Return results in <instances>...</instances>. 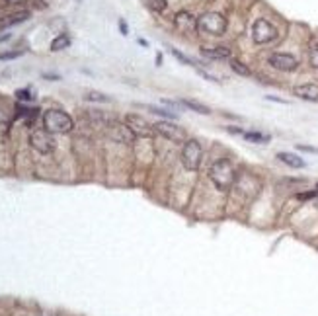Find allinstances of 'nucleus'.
<instances>
[{
	"mask_svg": "<svg viewBox=\"0 0 318 316\" xmlns=\"http://www.w3.org/2000/svg\"><path fill=\"white\" fill-rule=\"evenodd\" d=\"M125 125L131 129L135 137H141V139H149L155 135V125H151L147 119H143L141 115H135V113H129L125 117Z\"/></svg>",
	"mask_w": 318,
	"mask_h": 316,
	"instance_id": "8",
	"label": "nucleus"
},
{
	"mask_svg": "<svg viewBox=\"0 0 318 316\" xmlns=\"http://www.w3.org/2000/svg\"><path fill=\"white\" fill-rule=\"evenodd\" d=\"M297 149H299V151H305V153H315V155H318V149H315V147H307V145H299Z\"/></svg>",
	"mask_w": 318,
	"mask_h": 316,
	"instance_id": "27",
	"label": "nucleus"
},
{
	"mask_svg": "<svg viewBox=\"0 0 318 316\" xmlns=\"http://www.w3.org/2000/svg\"><path fill=\"white\" fill-rule=\"evenodd\" d=\"M309 61H311V67L318 69V43L311 47V55H309Z\"/></svg>",
	"mask_w": 318,
	"mask_h": 316,
	"instance_id": "25",
	"label": "nucleus"
},
{
	"mask_svg": "<svg viewBox=\"0 0 318 316\" xmlns=\"http://www.w3.org/2000/svg\"><path fill=\"white\" fill-rule=\"evenodd\" d=\"M6 39H10V33H6V35H0V41H6Z\"/></svg>",
	"mask_w": 318,
	"mask_h": 316,
	"instance_id": "32",
	"label": "nucleus"
},
{
	"mask_svg": "<svg viewBox=\"0 0 318 316\" xmlns=\"http://www.w3.org/2000/svg\"><path fill=\"white\" fill-rule=\"evenodd\" d=\"M315 195H318V189H315V191H309V193H299L297 197H299V199H309V197H315Z\"/></svg>",
	"mask_w": 318,
	"mask_h": 316,
	"instance_id": "28",
	"label": "nucleus"
},
{
	"mask_svg": "<svg viewBox=\"0 0 318 316\" xmlns=\"http://www.w3.org/2000/svg\"><path fill=\"white\" fill-rule=\"evenodd\" d=\"M295 96L307 102H318V84H301L295 86Z\"/></svg>",
	"mask_w": 318,
	"mask_h": 316,
	"instance_id": "11",
	"label": "nucleus"
},
{
	"mask_svg": "<svg viewBox=\"0 0 318 316\" xmlns=\"http://www.w3.org/2000/svg\"><path fill=\"white\" fill-rule=\"evenodd\" d=\"M84 98L90 100V102H109V98L104 96V94H100V92H86Z\"/></svg>",
	"mask_w": 318,
	"mask_h": 316,
	"instance_id": "23",
	"label": "nucleus"
},
{
	"mask_svg": "<svg viewBox=\"0 0 318 316\" xmlns=\"http://www.w3.org/2000/svg\"><path fill=\"white\" fill-rule=\"evenodd\" d=\"M176 27L182 31V33H193L197 29V20L189 14V12H180L176 16Z\"/></svg>",
	"mask_w": 318,
	"mask_h": 316,
	"instance_id": "12",
	"label": "nucleus"
},
{
	"mask_svg": "<svg viewBox=\"0 0 318 316\" xmlns=\"http://www.w3.org/2000/svg\"><path fill=\"white\" fill-rule=\"evenodd\" d=\"M170 51H172V55H174L178 61H182V63H186V65H193V61H191L189 57H186L184 53H180L178 49H170Z\"/></svg>",
	"mask_w": 318,
	"mask_h": 316,
	"instance_id": "26",
	"label": "nucleus"
},
{
	"mask_svg": "<svg viewBox=\"0 0 318 316\" xmlns=\"http://www.w3.org/2000/svg\"><path fill=\"white\" fill-rule=\"evenodd\" d=\"M231 67H233V71H235L237 75H240V77H250V69L244 67V65H242L240 61H237V59L231 61Z\"/></svg>",
	"mask_w": 318,
	"mask_h": 316,
	"instance_id": "20",
	"label": "nucleus"
},
{
	"mask_svg": "<svg viewBox=\"0 0 318 316\" xmlns=\"http://www.w3.org/2000/svg\"><path fill=\"white\" fill-rule=\"evenodd\" d=\"M155 131L162 135L164 139H168V141H172V143H178V145H182V143H186V131L180 127V125H176V123H172V121H166V119H162L159 121L157 125H155Z\"/></svg>",
	"mask_w": 318,
	"mask_h": 316,
	"instance_id": "5",
	"label": "nucleus"
},
{
	"mask_svg": "<svg viewBox=\"0 0 318 316\" xmlns=\"http://www.w3.org/2000/svg\"><path fill=\"white\" fill-rule=\"evenodd\" d=\"M209 178H211V182L219 191H229L235 184L237 174H235V168H233V164L229 160L219 158V160L213 162L211 168H209Z\"/></svg>",
	"mask_w": 318,
	"mask_h": 316,
	"instance_id": "1",
	"label": "nucleus"
},
{
	"mask_svg": "<svg viewBox=\"0 0 318 316\" xmlns=\"http://www.w3.org/2000/svg\"><path fill=\"white\" fill-rule=\"evenodd\" d=\"M107 133H109V137H111L113 141L125 143V145H129L133 141V137H135L127 125H121V123H117V121H109V123H107Z\"/></svg>",
	"mask_w": 318,
	"mask_h": 316,
	"instance_id": "10",
	"label": "nucleus"
},
{
	"mask_svg": "<svg viewBox=\"0 0 318 316\" xmlns=\"http://www.w3.org/2000/svg\"><path fill=\"white\" fill-rule=\"evenodd\" d=\"M197 73H199V75H201V77H205V79H207V80H211V82H219V80L215 79V77H213V75H209V73H205V71H203V69H197Z\"/></svg>",
	"mask_w": 318,
	"mask_h": 316,
	"instance_id": "29",
	"label": "nucleus"
},
{
	"mask_svg": "<svg viewBox=\"0 0 318 316\" xmlns=\"http://www.w3.org/2000/svg\"><path fill=\"white\" fill-rule=\"evenodd\" d=\"M119 27H121V33H123V35H127V26H125V22H123V20H119Z\"/></svg>",
	"mask_w": 318,
	"mask_h": 316,
	"instance_id": "30",
	"label": "nucleus"
},
{
	"mask_svg": "<svg viewBox=\"0 0 318 316\" xmlns=\"http://www.w3.org/2000/svg\"><path fill=\"white\" fill-rule=\"evenodd\" d=\"M16 98L20 100V102H33V92L29 90V88H20V90H16Z\"/></svg>",
	"mask_w": 318,
	"mask_h": 316,
	"instance_id": "22",
	"label": "nucleus"
},
{
	"mask_svg": "<svg viewBox=\"0 0 318 316\" xmlns=\"http://www.w3.org/2000/svg\"><path fill=\"white\" fill-rule=\"evenodd\" d=\"M27 18H29V12H16V14L8 16V18H4V20L0 22V26H2V27L16 26V24H22V22H26Z\"/></svg>",
	"mask_w": 318,
	"mask_h": 316,
	"instance_id": "16",
	"label": "nucleus"
},
{
	"mask_svg": "<svg viewBox=\"0 0 318 316\" xmlns=\"http://www.w3.org/2000/svg\"><path fill=\"white\" fill-rule=\"evenodd\" d=\"M277 158H279L283 164H287L289 168H305V166H307V162H305L303 158L293 155V153H277Z\"/></svg>",
	"mask_w": 318,
	"mask_h": 316,
	"instance_id": "13",
	"label": "nucleus"
},
{
	"mask_svg": "<svg viewBox=\"0 0 318 316\" xmlns=\"http://www.w3.org/2000/svg\"><path fill=\"white\" fill-rule=\"evenodd\" d=\"M145 4H147V8L153 10V12H162V10H166V6H168L166 0H145Z\"/></svg>",
	"mask_w": 318,
	"mask_h": 316,
	"instance_id": "19",
	"label": "nucleus"
},
{
	"mask_svg": "<svg viewBox=\"0 0 318 316\" xmlns=\"http://www.w3.org/2000/svg\"><path fill=\"white\" fill-rule=\"evenodd\" d=\"M69 45H71L69 33H59L53 41H51V51H63V49H67Z\"/></svg>",
	"mask_w": 318,
	"mask_h": 316,
	"instance_id": "17",
	"label": "nucleus"
},
{
	"mask_svg": "<svg viewBox=\"0 0 318 316\" xmlns=\"http://www.w3.org/2000/svg\"><path fill=\"white\" fill-rule=\"evenodd\" d=\"M8 4H24V2H29V0H6Z\"/></svg>",
	"mask_w": 318,
	"mask_h": 316,
	"instance_id": "31",
	"label": "nucleus"
},
{
	"mask_svg": "<svg viewBox=\"0 0 318 316\" xmlns=\"http://www.w3.org/2000/svg\"><path fill=\"white\" fill-rule=\"evenodd\" d=\"M201 157H203V149L199 145V141L195 139H187L182 147V164L187 172H195L199 170L201 164Z\"/></svg>",
	"mask_w": 318,
	"mask_h": 316,
	"instance_id": "4",
	"label": "nucleus"
},
{
	"mask_svg": "<svg viewBox=\"0 0 318 316\" xmlns=\"http://www.w3.org/2000/svg\"><path fill=\"white\" fill-rule=\"evenodd\" d=\"M29 145H31L37 153H41V155H49V153H53L55 149L53 137H51V133L47 131V129H35V131H31V135H29Z\"/></svg>",
	"mask_w": 318,
	"mask_h": 316,
	"instance_id": "7",
	"label": "nucleus"
},
{
	"mask_svg": "<svg viewBox=\"0 0 318 316\" xmlns=\"http://www.w3.org/2000/svg\"><path fill=\"white\" fill-rule=\"evenodd\" d=\"M252 37H254V41H256V43L265 45V43H269V41H273V39L277 37V29H275L273 24H269L267 20L260 18V20H256V22H254V27H252Z\"/></svg>",
	"mask_w": 318,
	"mask_h": 316,
	"instance_id": "6",
	"label": "nucleus"
},
{
	"mask_svg": "<svg viewBox=\"0 0 318 316\" xmlns=\"http://www.w3.org/2000/svg\"><path fill=\"white\" fill-rule=\"evenodd\" d=\"M43 125H45V129L49 133L63 135V133L73 131L75 121H73V117H71L69 113H65L63 109H47V111L43 113Z\"/></svg>",
	"mask_w": 318,
	"mask_h": 316,
	"instance_id": "2",
	"label": "nucleus"
},
{
	"mask_svg": "<svg viewBox=\"0 0 318 316\" xmlns=\"http://www.w3.org/2000/svg\"><path fill=\"white\" fill-rule=\"evenodd\" d=\"M201 53H203L205 57H209V59H231V55H233L229 47H213V49H207V47H205Z\"/></svg>",
	"mask_w": 318,
	"mask_h": 316,
	"instance_id": "15",
	"label": "nucleus"
},
{
	"mask_svg": "<svg viewBox=\"0 0 318 316\" xmlns=\"http://www.w3.org/2000/svg\"><path fill=\"white\" fill-rule=\"evenodd\" d=\"M197 29L207 35H223L227 31V18L219 12H207L197 20Z\"/></svg>",
	"mask_w": 318,
	"mask_h": 316,
	"instance_id": "3",
	"label": "nucleus"
},
{
	"mask_svg": "<svg viewBox=\"0 0 318 316\" xmlns=\"http://www.w3.org/2000/svg\"><path fill=\"white\" fill-rule=\"evenodd\" d=\"M24 55V49L20 51H8V53H0V61H10V59H18Z\"/></svg>",
	"mask_w": 318,
	"mask_h": 316,
	"instance_id": "24",
	"label": "nucleus"
},
{
	"mask_svg": "<svg viewBox=\"0 0 318 316\" xmlns=\"http://www.w3.org/2000/svg\"><path fill=\"white\" fill-rule=\"evenodd\" d=\"M269 65L277 71L289 73V71H295L299 67V61H297V57H293L289 53H273L269 57Z\"/></svg>",
	"mask_w": 318,
	"mask_h": 316,
	"instance_id": "9",
	"label": "nucleus"
},
{
	"mask_svg": "<svg viewBox=\"0 0 318 316\" xmlns=\"http://www.w3.org/2000/svg\"><path fill=\"white\" fill-rule=\"evenodd\" d=\"M180 104L189 107V109H193V111H197V113H203V115H209V113H211V109H209L207 105L201 104V102H195V100H182Z\"/></svg>",
	"mask_w": 318,
	"mask_h": 316,
	"instance_id": "18",
	"label": "nucleus"
},
{
	"mask_svg": "<svg viewBox=\"0 0 318 316\" xmlns=\"http://www.w3.org/2000/svg\"><path fill=\"white\" fill-rule=\"evenodd\" d=\"M242 137L248 141V143H256V145H265L271 141V137L267 133H258V131H244Z\"/></svg>",
	"mask_w": 318,
	"mask_h": 316,
	"instance_id": "14",
	"label": "nucleus"
},
{
	"mask_svg": "<svg viewBox=\"0 0 318 316\" xmlns=\"http://www.w3.org/2000/svg\"><path fill=\"white\" fill-rule=\"evenodd\" d=\"M141 107H147V109H151L153 113H159L162 117H166V119H176V113L174 111H168V109H160L157 105H141Z\"/></svg>",
	"mask_w": 318,
	"mask_h": 316,
	"instance_id": "21",
	"label": "nucleus"
}]
</instances>
